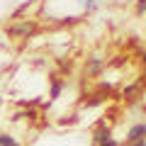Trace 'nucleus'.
<instances>
[{"label": "nucleus", "instance_id": "obj_7", "mask_svg": "<svg viewBox=\"0 0 146 146\" xmlns=\"http://www.w3.org/2000/svg\"><path fill=\"white\" fill-rule=\"evenodd\" d=\"M146 12V0H136V15H144Z\"/></svg>", "mask_w": 146, "mask_h": 146}, {"label": "nucleus", "instance_id": "obj_4", "mask_svg": "<svg viewBox=\"0 0 146 146\" xmlns=\"http://www.w3.org/2000/svg\"><path fill=\"white\" fill-rule=\"evenodd\" d=\"M100 68H102V58L93 56V58H90V61H88V66H85V71H88V73H93V76H95V73H98Z\"/></svg>", "mask_w": 146, "mask_h": 146}, {"label": "nucleus", "instance_id": "obj_10", "mask_svg": "<svg viewBox=\"0 0 146 146\" xmlns=\"http://www.w3.org/2000/svg\"><path fill=\"white\" fill-rule=\"evenodd\" d=\"M141 61H144V63H146V51H141Z\"/></svg>", "mask_w": 146, "mask_h": 146}, {"label": "nucleus", "instance_id": "obj_3", "mask_svg": "<svg viewBox=\"0 0 146 146\" xmlns=\"http://www.w3.org/2000/svg\"><path fill=\"white\" fill-rule=\"evenodd\" d=\"M146 139V124H134L127 134V144H134V141H141Z\"/></svg>", "mask_w": 146, "mask_h": 146}, {"label": "nucleus", "instance_id": "obj_2", "mask_svg": "<svg viewBox=\"0 0 146 146\" xmlns=\"http://www.w3.org/2000/svg\"><path fill=\"white\" fill-rule=\"evenodd\" d=\"M93 146H117V141L112 139V134H110V131L100 129L98 134L93 136Z\"/></svg>", "mask_w": 146, "mask_h": 146}, {"label": "nucleus", "instance_id": "obj_5", "mask_svg": "<svg viewBox=\"0 0 146 146\" xmlns=\"http://www.w3.org/2000/svg\"><path fill=\"white\" fill-rule=\"evenodd\" d=\"M0 146H20L10 134H0Z\"/></svg>", "mask_w": 146, "mask_h": 146}, {"label": "nucleus", "instance_id": "obj_9", "mask_svg": "<svg viewBox=\"0 0 146 146\" xmlns=\"http://www.w3.org/2000/svg\"><path fill=\"white\" fill-rule=\"evenodd\" d=\"M129 146H146V139H141V141H134V144H129Z\"/></svg>", "mask_w": 146, "mask_h": 146}, {"label": "nucleus", "instance_id": "obj_6", "mask_svg": "<svg viewBox=\"0 0 146 146\" xmlns=\"http://www.w3.org/2000/svg\"><path fill=\"white\" fill-rule=\"evenodd\" d=\"M61 90H63V80H54V85H51V98H58Z\"/></svg>", "mask_w": 146, "mask_h": 146}, {"label": "nucleus", "instance_id": "obj_8", "mask_svg": "<svg viewBox=\"0 0 146 146\" xmlns=\"http://www.w3.org/2000/svg\"><path fill=\"white\" fill-rule=\"evenodd\" d=\"M85 7H88V10H93V7H95V0H85Z\"/></svg>", "mask_w": 146, "mask_h": 146}, {"label": "nucleus", "instance_id": "obj_1", "mask_svg": "<svg viewBox=\"0 0 146 146\" xmlns=\"http://www.w3.org/2000/svg\"><path fill=\"white\" fill-rule=\"evenodd\" d=\"M32 32H34V25L22 22V25H12L10 29H7V34H10V36H29Z\"/></svg>", "mask_w": 146, "mask_h": 146}]
</instances>
